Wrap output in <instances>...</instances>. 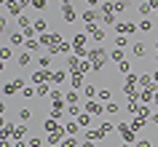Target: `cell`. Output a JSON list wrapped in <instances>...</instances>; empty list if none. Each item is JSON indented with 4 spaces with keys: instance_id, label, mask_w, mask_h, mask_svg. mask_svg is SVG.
<instances>
[{
    "instance_id": "cell-9",
    "label": "cell",
    "mask_w": 158,
    "mask_h": 147,
    "mask_svg": "<svg viewBox=\"0 0 158 147\" xmlns=\"http://www.w3.org/2000/svg\"><path fill=\"white\" fill-rule=\"evenodd\" d=\"M134 54H137V56H145V46H142V43H137V46H134Z\"/></svg>"
},
{
    "instance_id": "cell-10",
    "label": "cell",
    "mask_w": 158,
    "mask_h": 147,
    "mask_svg": "<svg viewBox=\"0 0 158 147\" xmlns=\"http://www.w3.org/2000/svg\"><path fill=\"white\" fill-rule=\"evenodd\" d=\"M40 145H43L40 137H32V139H30V147H40Z\"/></svg>"
},
{
    "instance_id": "cell-19",
    "label": "cell",
    "mask_w": 158,
    "mask_h": 147,
    "mask_svg": "<svg viewBox=\"0 0 158 147\" xmlns=\"http://www.w3.org/2000/svg\"><path fill=\"white\" fill-rule=\"evenodd\" d=\"M137 147H150V142H148V139H139V145H137Z\"/></svg>"
},
{
    "instance_id": "cell-17",
    "label": "cell",
    "mask_w": 158,
    "mask_h": 147,
    "mask_svg": "<svg viewBox=\"0 0 158 147\" xmlns=\"http://www.w3.org/2000/svg\"><path fill=\"white\" fill-rule=\"evenodd\" d=\"M30 115H32L30 110H22V112H19V118H22V120H30Z\"/></svg>"
},
{
    "instance_id": "cell-6",
    "label": "cell",
    "mask_w": 158,
    "mask_h": 147,
    "mask_svg": "<svg viewBox=\"0 0 158 147\" xmlns=\"http://www.w3.org/2000/svg\"><path fill=\"white\" fill-rule=\"evenodd\" d=\"M113 62H118V64H121V62H126V59H123V51H113Z\"/></svg>"
},
{
    "instance_id": "cell-8",
    "label": "cell",
    "mask_w": 158,
    "mask_h": 147,
    "mask_svg": "<svg viewBox=\"0 0 158 147\" xmlns=\"http://www.w3.org/2000/svg\"><path fill=\"white\" fill-rule=\"evenodd\" d=\"M16 64H19V67H27V64H30V54H22Z\"/></svg>"
},
{
    "instance_id": "cell-7",
    "label": "cell",
    "mask_w": 158,
    "mask_h": 147,
    "mask_svg": "<svg viewBox=\"0 0 158 147\" xmlns=\"http://www.w3.org/2000/svg\"><path fill=\"white\" fill-rule=\"evenodd\" d=\"M118 30H121V32H131L134 24H129V22H121V24H118Z\"/></svg>"
},
{
    "instance_id": "cell-5",
    "label": "cell",
    "mask_w": 158,
    "mask_h": 147,
    "mask_svg": "<svg viewBox=\"0 0 158 147\" xmlns=\"http://www.w3.org/2000/svg\"><path fill=\"white\" fill-rule=\"evenodd\" d=\"M94 19H97V14H94L91 8H89V11H83V22H86V24H89V27L94 24Z\"/></svg>"
},
{
    "instance_id": "cell-1",
    "label": "cell",
    "mask_w": 158,
    "mask_h": 147,
    "mask_svg": "<svg viewBox=\"0 0 158 147\" xmlns=\"http://www.w3.org/2000/svg\"><path fill=\"white\" fill-rule=\"evenodd\" d=\"M91 62H94V70H102L105 67V51H91Z\"/></svg>"
},
{
    "instance_id": "cell-2",
    "label": "cell",
    "mask_w": 158,
    "mask_h": 147,
    "mask_svg": "<svg viewBox=\"0 0 158 147\" xmlns=\"http://www.w3.org/2000/svg\"><path fill=\"white\" fill-rule=\"evenodd\" d=\"M86 112H89V115H102V112H105V107L97 104V102H89V104H86Z\"/></svg>"
},
{
    "instance_id": "cell-21",
    "label": "cell",
    "mask_w": 158,
    "mask_h": 147,
    "mask_svg": "<svg viewBox=\"0 0 158 147\" xmlns=\"http://www.w3.org/2000/svg\"><path fill=\"white\" fill-rule=\"evenodd\" d=\"M153 80H156V83H158V70H156V72H153Z\"/></svg>"
},
{
    "instance_id": "cell-26",
    "label": "cell",
    "mask_w": 158,
    "mask_h": 147,
    "mask_svg": "<svg viewBox=\"0 0 158 147\" xmlns=\"http://www.w3.org/2000/svg\"><path fill=\"white\" fill-rule=\"evenodd\" d=\"M51 147H56V145H51Z\"/></svg>"
},
{
    "instance_id": "cell-13",
    "label": "cell",
    "mask_w": 158,
    "mask_h": 147,
    "mask_svg": "<svg viewBox=\"0 0 158 147\" xmlns=\"http://www.w3.org/2000/svg\"><path fill=\"white\" fill-rule=\"evenodd\" d=\"M27 51H38V40H27Z\"/></svg>"
},
{
    "instance_id": "cell-20",
    "label": "cell",
    "mask_w": 158,
    "mask_h": 147,
    "mask_svg": "<svg viewBox=\"0 0 158 147\" xmlns=\"http://www.w3.org/2000/svg\"><path fill=\"white\" fill-rule=\"evenodd\" d=\"M89 6H91V8H94V6H99V0H89Z\"/></svg>"
},
{
    "instance_id": "cell-22",
    "label": "cell",
    "mask_w": 158,
    "mask_h": 147,
    "mask_svg": "<svg viewBox=\"0 0 158 147\" xmlns=\"http://www.w3.org/2000/svg\"><path fill=\"white\" fill-rule=\"evenodd\" d=\"M153 123H158V112H156V115H153Z\"/></svg>"
},
{
    "instance_id": "cell-12",
    "label": "cell",
    "mask_w": 158,
    "mask_h": 147,
    "mask_svg": "<svg viewBox=\"0 0 158 147\" xmlns=\"http://www.w3.org/2000/svg\"><path fill=\"white\" fill-rule=\"evenodd\" d=\"M35 30H38V32H43V30H46V22H43V19H38V22H35Z\"/></svg>"
},
{
    "instance_id": "cell-11",
    "label": "cell",
    "mask_w": 158,
    "mask_h": 147,
    "mask_svg": "<svg viewBox=\"0 0 158 147\" xmlns=\"http://www.w3.org/2000/svg\"><path fill=\"white\" fill-rule=\"evenodd\" d=\"M81 83H83V78H81V75H73V83H70V86H75V88H78Z\"/></svg>"
},
{
    "instance_id": "cell-14",
    "label": "cell",
    "mask_w": 158,
    "mask_h": 147,
    "mask_svg": "<svg viewBox=\"0 0 158 147\" xmlns=\"http://www.w3.org/2000/svg\"><path fill=\"white\" fill-rule=\"evenodd\" d=\"M30 3H32L35 8H46V0H30Z\"/></svg>"
},
{
    "instance_id": "cell-23",
    "label": "cell",
    "mask_w": 158,
    "mask_h": 147,
    "mask_svg": "<svg viewBox=\"0 0 158 147\" xmlns=\"http://www.w3.org/2000/svg\"><path fill=\"white\" fill-rule=\"evenodd\" d=\"M83 147H94V142H86V145H83Z\"/></svg>"
},
{
    "instance_id": "cell-4",
    "label": "cell",
    "mask_w": 158,
    "mask_h": 147,
    "mask_svg": "<svg viewBox=\"0 0 158 147\" xmlns=\"http://www.w3.org/2000/svg\"><path fill=\"white\" fill-rule=\"evenodd\" d=\"M62 16H64V22H75V11L70 8V6H64V8H62Z\"/></svg>"
},
{
    "instance_id": "cell-15",
    "label": "cell",
    "mask_w": 158,
    "mask_h": 147,
    "mask_svg": "<svg viewBox=\"0 0 158 147\" xmlns=\"http://www.w3.org/2000/svg\"><path fill=\"white\" fill-rule=\"evenodd\" d=\"M54 80H64V72H54V75H51V83H54Z\"/></svg>"
},
{
    "instance_id": "cell-18",
    "label": "cell",
    "mask_w": 158,
    "mask_h": 147,
    "mask_svg": "<svg viewBox=\"0 0 158 147\" xmlns=\"http://www.w3.org/2000/svg\"><path fill=\"white\" fill-rule=\"evenodd\" d=\"M62 147H75V139H64V142H62Z\"/></svg>"
},
{
    "instance_id": "cell-25",
    "label": "cell",
    "mask_w": 158,
    "mask_h": 147,
    "mask_svg": "<svg viewBox=\"0 0 158 147\" xmlns=\"http://www.w3.org/2000/svg\"><path fill=\"white\" fill-rule=\"evenodd\" d=\"M156 48H158V40H156Z\"/></svg>"
},
{
    "instance_id": "cell-3",
    "label": "cell",
    "mask_w": 158,
    "mask_h": 147,
    "mask_svg": "<svg viewBox=\"0 0 158 147\" xmlns=\"http://www.w3.org/2000/svg\"><path fill=\"white\" fill-rule=\"evenodd\" d=\"M22 83H24L22 78H16V80H11L8 86H6V94H14V91H19V88H22Z\"/></svg>"
},
{
    "instance_id": "cell-24",
    "label": "cell",
    "mask_w": 158,
    "mask_h": 147,
    "mask_svg": "<svg viewBox=\"0 0 158 147\" xmlns=\"http://www.w3.org/2000/svg\"><path fill=\"white\" fill-rule=\"evenodd\" d=\"M153 99H156V107H158V94H156V96H153Z\"/></svg>"
},
{
    "instance_id": "cell-16",
    "label": "cell",
    "mask_w": 158,
    "mask_h": 147,
    "mask_svg": "<svg viewBox=\"0 0 158 147\" xmlns=\"http://www.w3.org/2000/svg\"><path fill=\"white\" fill-rule=\"evenodd\" d=\"M67 102L70 104H78V94H67Z\"/></svg>"
}]
</instances>
